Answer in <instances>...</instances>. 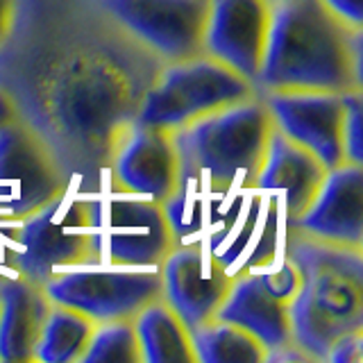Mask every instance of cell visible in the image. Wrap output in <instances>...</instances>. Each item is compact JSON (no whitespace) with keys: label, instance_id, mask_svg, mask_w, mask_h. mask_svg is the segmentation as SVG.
I'll list each match as a JSON object with an SVG mask.
<instances>
[{"label":"cell","instance_id":"8fae6325","mask_svg":"<svg viewBox=\"0 0 363 363\" xmlns=\"http://www.w3.org/2000/svg\"><path fill=\"white\" fill-rule=\"evenodd\" d=\"M159 272L164 302L189 329L213 320L236 279V272L200 241L179 243L164 259Z\"/></svg>","mask_w":363,"mask_h":363},{"label":"cell","instance_id":"2e32d148","mask_svg":"<svg viewBox=\"0 0 363 363\" xmlns=\"http://www.w3.org/2000/svg\"><path fill=\"white\" fill-rule=\"evenodd\" d=\"M327 168L306 147L291 141L277 128L272 130L266 157L261 162L252 191L281 193L279 204L286 223L298 220L320 191Z\"/></svg>","mask_w":363,"mask_h":363},{"label":"cell","instance_id":"ffe728a7","mask_svg":"<svg viewBox=\"0 0 363 363\" xmlns=\"http://www.w3.org/2000/svg\"><path fill=\"white\" fill-rule=\"evenodd\" d=\"M98 323L89 315L62 304H50L41 334L34 347V361L41 363H79L89 338Z\"/></svg>","mask_w":363,"mask_h":363},{"label":"cell","instance_id":"7a4b0ae2","mask_svg":"<svg viewBox=\"0 0 363 363\" xmlns=\"http://www.w3.org/2000/svg\"><path fill=\"white\" fill-rule=\"evenodd\" d=\"M361 37L363 30L338 21L320 0H277L257 94L363 89Z\"/></svg>","mask_w":363,"mask_h":363},{"label":"cell","instance_id":"4fadbf2b","mask_svg":"<svg viewBox=\"0 0 363 363\" xmlns=\"http://www.w3.org/2000/svg\"><path fill=\"white\" fill-rule=\"evenodd\" d=\"M270 16V0H209L202 52L234 68L257 86Z\"/></svg>","mask_w":363,"mask_h":363},{"label":"cell","instance_id":"83f0119b","mask_svg":"<svg viewBox=\"0 0 363 363\" xmlns=\"http://www.w3.org/2000/svg\"><path fill=\"white\" fill-rule=\"evenodd\" d=\"M3 275H5V272H0V279H3Z\"/></svg>","mask_w":363,"mask_h":363},{"label":"cell","instance_id":"7402d4cb","mask_svg":"<svg viewBox=\"0 0 363 363\" xmlns=\"http://www.w3.org/2000/svg\"><path fill=\"white\" fill-rule=\"evenodd\" d=\"M79 363H143L134 323H98Z\"/></svg>","mask_w":363,"mask_h":363},{"label":"cell","instance_id":"ba28073f","mask_svg":"<svg viewBox=\"0 0 363 363\" xmlns=\"http://www.w3.org/2000/svg\"><path fill=\"white\" fill-rule=\"evenodd\" d=\"M50 302L89 315L94 323L134 320L136 313L162 298L159 268L79 266L57 272L43 284Z\"/></svg>","mask_w":363,"mask_h":363},{"label":"cell","instance_id":"5b68a950","mask_svg":"<svg viewBox=\"0 0 363 363\" xmlns=\"http://www.w3.org/2000/svg\"><path fill=\"white\" fill-rule=\"evenodd\" d=\"M71 193L11 225L14 272L45 284L62 270L102 264V200Z\"/></svg>","mask_w":363,"mask_h":363},{"label":"cell","instance_id":"484cf974","mask_svg":"<svg viewBox=\"0 0 363 363\" xmlns=\"http://www.w3.org/2000/svg\"><path fill=\"white\" fill-rule=\"evenodd\" d=\"M16 16V0H0V45L7 39Z\"/></svg>","mask_w":363,"mask_h":363},{"label":"cell","instance_id":"ac0fdd59","mask_svg":"<svg viewBox=\"0 0 363 363\" xmlns=\"http://www.w3.org/2000/svg\"><path fill=\"white\" fill-rule=\"evenodd\" d=\"M216 318L250 332L266 347L268 357L293 345L291 306L286 302L272 298L261 286L255 270L236 275Z\"/></svg>","mask_w":363,"mask_h":363},{"label":"cell","instance_id":"d6986e66","mask_svg":"<svg viewBox=\"0 0 363 363\" xmlns=\"http://www.w3.org/2000/svg\"><path fill=\"white\" fill-rule=\"evenodd\" d=\"M143 363H198L191 343V329L159 298L134 318Z\"/></svg>","mask_w":363,"mask_h":363},{"label":"cell","instance_id":"6da1fadb","mask_svg":"<svg viewBox=\"0 0 363 363\" xmlns=\"http://www.w3.org/2000/svg\"><path fill=\"white\" fill-rule=\"evenodd\" d=\"M164 62L100 0H16L0 45V89L77 193H98L116 145Z\"/></svg>","mask_w":363,"mask_h":363},{"label":"cell","instance_id":"603a6c76","mask_svg":"<svg viewBox=\"0 0 363 363\" xmlns=\"http://www.w3.org/2000/svg\"><path fill=\"white\" fill-rule=\"evenodd\" d=\"M345 116H343V152L345 164H363V141H361V125H363V89H354L343 94Z\"/></svg>","mask_w":363,"mask_h":363},{"label":"cell","instance_id":"e0dca14e","mask_svg":"<svg viewBox=\"0 0 363 363\" xmlns=\"http://www.w3.org/2000/svg\"><path fill=\"white\" fill-rule=\"evenodd\" d=\"M50 304L43 284L18 272H5L0 279V361H34V347Z\"/></svg>","mask_w":363,"mask_h":363},{"label":"cell","instance_id":"cb8c5ba5","mask_svg":"<svg viewBox=\"0 0 363 363\" xmlns=\"http://www.w3.org/2000/svg\"><path fill=\"white\" fill-rule=\"evenodd\" d=\"M332 363H361L363 361V332L345 334L332 345L327 354Z\"/></svg>","mask_w":363,"mask_h":363},{"label":"cell","instance_id":"7c38bea8","mask_svg":"<svg viewBox=\"0 0 363 363\" xmlns=\"http://www.w3.org/2000/svg\"><path fill=\"white\" fill-rule=\"evenodd\" d=\"M275 128L306 147L332 170L345 164L343 152V94L329 91H266L259 94Z\"/></svg>","mask_w":363,"mask_h":363},{"label":"cell","instance_id":"8992f818","mask_svg":"<svg viewBox=\"0 0 363 363\" xmlns=\"http://www.w3.org/2000/svg\"><path fill=\"white\" fill-rule=\"evenodd\" d=\"M257 96V86L209 55L168 62L141 100L134 123L179 130L207 113Z\"/></svg>","mask_w":363,"mask_h":363},{"label":"cell","instance_id":"5bb4252c","mask_svg":"<svg viewBox=\"0 0 363 363\" xmlns=\"http://www.w3.org/2000/svg\"><path fill=\"white\" fill-rule=\"evenodd\" d=\"M113 189L164 202L182 186L179 159L168 130L132 123L109 164Z\"/></svg>","mask_w":363,"mask_h":363},{"label":"cell","instance_id":"52a82bcc","mask_svg":"<svg viewBox=\"0 0 363 363\" xmlns=\"http://www.w3.org/2000/svg\"><path fill=\"white\" fill-rule=\"evenodd\" d=\"M75 191L41 136L21 118L0 125V225H14Z\"/></svg>","mask_w":363,"mask_h":363},{"label":"cell","instance_id":"3957f363","mask_svg":"<svg viewBox=\"0 0 363 363\" xmlns=\"http://www.w3.org/2000/svg\"><path fill=\"white\" fill-rule=\"evenodd\" d=\"M363 250L318 241L289 227L284 257L300 270L291 302L293 345L309 361H327L345 334L363 332Z\"/></svg>","mask_w":363,"mask_h":363},{"label":"cell","instance_id":"d4e9b609","mask_svg":"<svg viewBox=\"0 0 363 363\" xmlns=\"http://www.w3.org/2000/svg\"><path fill=\"white\" fill-rule=\"evenodd\" d=\"M320 3L345 26L363 30V0H320Z\"/></svg>","mask_w":363,"mask_h":363},{"label":"cell","instance_id":"f1b7e54d","mask_svg":"<svg viewBox=\"0 0 363 363\" xmlns=\"http://www.w3.org/2000/svg\"><path fill=\"white\" fill-rule=\"evenodd\" d=\"M270 3H277V0H270Z\"/></svg>","mask_w":363,"mask_h":363},{"label":"cell","instance_id":"277c9868","mask_svg":"<svg viewBox=\"0 0 363 363\" xmlns=\"http://www.w3.org/2000/svg\"><path fill=\"white\" fill-rule=\"evenodd\" d=\"M275 123L257 94L173 130L182 184L211 193L252 191Z\"/></svg>","mask_w":363,"mask_h":363},{"label":"cell","instance_id":"9a60e30c","mask_svg":"<svg viewBox=\"0 0 363 363\" xmlns=\"http://www.w3.org/2000/svg\"><path fill=\"white\" fill-rule=\"evenodd\" d=\"M289 227L318 241L363 250V168L340 164L327 170L309 209Z\"/></svg>","mask_w":363,"mask_h":363},{"label":"cell","instance_id":"9c48e42d","mask_svg":"<svg viewBox=\"0 0 363 363\" xmlns=\"http://www.w3.org/2000/svg\"><path fill=\"white\" fill-rule=\"evenodd\" d=\"M100 5L164 64L202 55L209 0H100Z\"/></svg>","mask_w":363,"mask_h":363},{"label":"cell","instance_id":"4316f807","mask_svg":"<svg viewBox=\"0 0 363 363\" xmlns=\"http://www.w3.org/2000/svg\"><path fill=\"white\" fill-rule=\"evenodd\" d=\"M18 113H16V107L14 102H11V98L5 94L3 89H0V125H5L9 121H16Z\"/></svg>","mask_w":363,"mask_h":363},{"label":"cell","instance_id":"30bf717a","mask_svg":"<svg viewBox=\"0 0 363 363\" xmlns=\"http://www.w3.org/2000/svg\"><path fill=\"white\" fill-rule=\"evenodd\" d=\"M177 247L164 202L121 196L102 202V261L123 268H159Z\"/></svg>","mask_w":363,"mask_h":363},{"label":"cell","instance_id":"44dd1931","mask_svg":"<svg viewBox=\"0 0 363 363\" xmlns=\"http://www.w3.org/2000/svg\"><path fill=\"white\" fill-rule=\"evenodd\" d=\"M191 343L198 363H266L268 357L252 334L218 318L191 329Z\"/></svg>","mask_w":363,"mask_h":363}]
</instances>
